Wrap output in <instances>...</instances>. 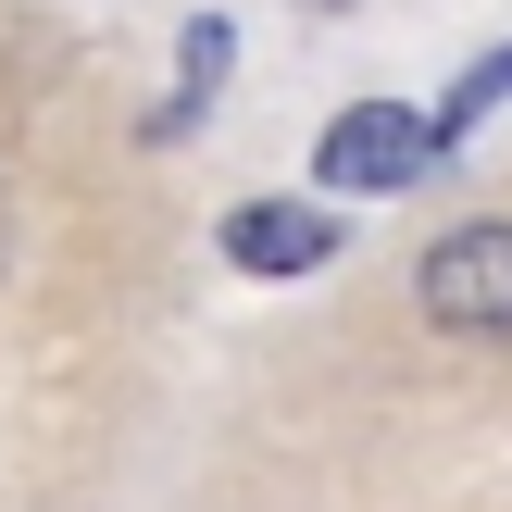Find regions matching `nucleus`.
Returning <instances> with one entry per match:
<instances>
[{"label":"nucleus","mask_w":512,"mask_h":512,"mask_svg":"<svg viewBox=\"0 0 512 512\" xmlns=\"http://www.w3.org/2000/svg\"><path fill=\"white\" fill-rule=\"evenodd\" d=\"M413 288H425V313L463 325V338H512V225H450Z\"/></svg>","instance_id":"nucleus-1"},{"label":"nucleus","mask_w":512,"mask_h":512,"mask_svg":"<svg viewBox=\"0 0 512 512\" xmlns=\"http://www.w3.org/2000/svg\"><path fill=\"white\" fill-rule=\"evenodd\" d=\"M313 163H325V188H400V175L438 163V113H413V100H350Z\"/></svg>","instance_id":"nucleus-2"},{"label":"nucleus","mask_w":512,"mask_h":512,"mask_svg":"<svg viewBox=\"0 0 512 512\" xmlns=\"http://www.w3.org/2000/svg\"><path fill=\"white\" fill-rule=\"evenodd\" d=\"M325 250H338V213H313V200H238L225 213V263L250 275H313Z\"/></svg>","instance_id":"nucleus-3"},{"label":"nucleus","mask_w":512,"mask_h":512,"mask_svg":"<svg viewBox=\"0 0 512 512\" xmlns=\"http://www.w3.org/2000/svg\"><path fill=\"white\" fill-rule=\"evenodd\" d=\"M213 75H225V25H188V88L150 113V138H188V125H200V100H213Z\"/></svg>","instance_id":"nucleus-4"},{"label":"nucleus","mask_w":512,"mask_h":512,"mask_svg":"<svg viewBox=\"0 0 512 512\" xmlns=\"http://www.w3.org/2000/svg\"><path fill=\"white\" fill-rule=\"evenodd\" d=\"M500 100H512V38H500V50H488V63H475V75H463V88H450V113H438V138H463V125H475V113H500Z\"/></svg>","instance_id":"nucleus-5"},{"label":"nucleus","mask_w":512,"mask_h":512,"mask_svg":"<svg viewBox=\"0 0 512 512\" xmlns=\"http://www.w3.org/2000/svg\"><path fill=\"white\" fill-rule=\"evenodd\" d=\"M313 13H338V0H313Z\"/></svg>","instance_id":"nucleus-6"}]
</instances>
